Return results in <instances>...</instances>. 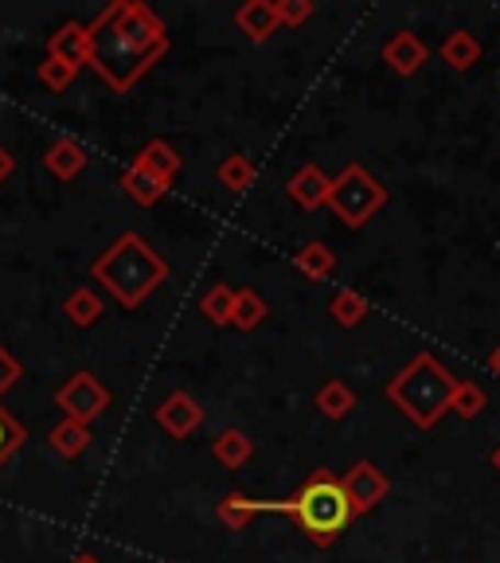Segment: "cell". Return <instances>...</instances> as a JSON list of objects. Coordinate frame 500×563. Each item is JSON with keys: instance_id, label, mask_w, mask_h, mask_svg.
<instances>
[{"instance_id": "6da1fadb", "label": "cell", "mask_w": 500, "mask_h": 563, "mask_svg": "<svg viewBox=\"0 0 500 563\" xmlns=\"http://www.w3.org/2000/svg\"><path fill=\"white\" fill-rule=\"evenodd\" d=\"M90 63L98 79L114 95H130L153 67L168 55V24L145 0H114L87 24Z\"/></svg>"}, {"instance_id": "7a4b0ae2", "label": "cell", "mask_w": 500, "mask_h": 563, "mask_svg": "<svg viewBox=\"0 0 500 563\" xmlns=\"http://www.w3.org/2000/svg\"><path fill=\"white\" fill-rule=\"evenodd\" d=\"M173 278V266L153 251L137 231H125L102 255L90 263V282H98L122 309H141L153 290H160Z\"/></svg>"}, {"instance_id": "3957f363", "label": "cell", "mask_w": 500, "mask_h": 563, "mask_svg": "<svg viewBox=\"0 0 500 563\" xmlns=\"http://www.w3.org/2000/svg\"><path fill=\"white\" fill-rule=\"evenodd\" d=\"M454 387H457V379L449 376L446 364H442L434 352H419L407 368H399L396 376L387 379V399H391V407H399L419 431H431V427L442 422V415L449 411V404H454Z\"/></svg>"}, {"instance_id": "277c9868", "label": "cell", "mask_w": 500, "mask_h": 563, "mask_svg": "<svg viewBox=\"0 0 500 563\" xmlns=\"http://www.w3.org/2000/svg\"><path fill=\"white\" fill-rule=\"evenodd\" d=\"M281 517H293V525L305 532L309 544L329 548L348 532L356 512H352L348 497H344L341 477L333 470H316L293 497L281 501Z\"/></svg>"}, {"instance_id": "5b68a950", "label": "cell", "mask_w": 500, "mask_h": 563, "mask_svg": "<svg viewBox=\"0 0 500 563\" xmlns=\"http://www.w3.org/2000/svg\"><path fill=\"white\" fill-rule=\"evenodd\" d=\"M384 203H387V188L379 185L364 165H344V173L333 176L329 208H333V216L344 223V228L360 231Z\"/></svg>"}, {"instance_id": "8992f818", "label": "cell", "mask_w": 500, "mask_h": 563, "mask_svg": "<svg viewBox=\"0 0 500 563\" xmlns=\"http://www.w3.org/2000/svg\"><path fill=\"white\" fill-rule=\"evenodd\" d=\"M55 404H59L63 419H75V422H82V427H90L98 415L110 411L114 396H110V387H105L95 372H75V376L55 391Z\"/></svg>"}, {"instance_id": "52a82bcc", "label": "cell", "mask_w": 500, "mask_h": 563, "mask_svg": "<svg viewBox=\"0 0 500 563\" xmlns=\"http://www.w3.org/2000/svg\"><path fill=\"white\" fill-rule=\"evenodd\" d=\"M341 489H344V497H348L352 512H356V517H364V512H371L379 501H384L387 493H391V482H387V474L376 466V462L360 457L356 466L344 470Z\"/></svg>"}, {"instance_id": "ba28073f", "label": "cell", "mask_w": 500, "mask_h": 563, "mask_svg": "<svg viewBox=\"0 0 500 563\" xmlns=\"http://www.w3.org/2000/svg\"><path fill=\"white\" fill-rule=\"evenodd\" d=\"M153 419H157V427L168 439L185 442L203 427V407H200V399L188 396V391H168L157 404V411H153Z\"/></svg>"}, {"instance_id": "9c48e42d", "label": "cell", "mask_w": 500, "mask_h": 563, "mask_svg": "<svg viewBox=\"0 0 500 563\" xmlns=\"http://www.w3.org/2000/svg\"><path fill=\"white\" fill-rule=\"evenodd\" d=\"M47 59H59L67 67L82 70L90 63V32L82 20H63L52 35H47Z\"/></svg>"}, {"instance_id": "30bf717a", "label": "cell", "mask_w": 500, "mask_h": 563, "mask_svg": "<svg viewBox=\"0 0 500 563\" xmlns=\"http://www.w3.org/2000/svg\"><path fill=\"white\" fill-rule=\"evenodd\" d=\"M384 63L391 70H396L399 79H411V75H419L422 63L431 59V47L422 44V35L414 32H396V35H387L384 40Z\"/></svg>"}, {"instance_id": "8fae6325", "label": "cell", "mask_w": 500, "mask_h": 563, "mask_svg": "<svg viewBox=\"0 0 500 563\" xmlns=\"http://www.w3.org/2000/svg\"><path fill=\"white\" fill-rule=\"evenodd\" d=\"M235 27L251 40V44H266L281 32L278 24V4L274 0H246L235 9Z\"/></svg>"}, {"instance_id": "7c38bea8", "label": "cell", "mask_w": 500, "mask_h": 563, "mask_svg": "<svg viewBox=\"0 0 500 563\" xmlns=\"http://www.w3.org/2000/svg\"><path fill=\"white\" fill-rule=\"evenodd\" d=\"M329 188H333V176H325V168L301 165L298 173L290 176L286 192H290V200L298 203L301 211H316L329 203Z\"/></svg>"}, {"instance_id": "4fadbf2b", "label": "cell", "mask_w": 500, "mask_h": 563, "mask_svg": "<svg viewBox=\"0 0 500 563\" xmlns=\"http://www.w3.org/2000/svg\"><path fill=\"white\" fill-rule=\"evenodd\" d=\"M90 165V150L79 137H55L44 153V168L55 180H75Z\"/></svg>"}, {"instance_id": "5bb4252c", "label": "cell", "mask_w": 500, "mask_h": 563, "mask_svg": "<svg viewBox=\"0 0 500 563\" xmlns=\"http://www.w3.org/2000/svg\"><path fill=\"white\" fill-rule=\"evenodd\" d=\"M266 512H281V501H255V497H246V493L231 489L227 497L215 505V517H220V525L235 528V532L251 525V520L266 517Z\"/></svg>"}, {"instance_id": "9a60e30c", "label": "cell", "mask_w": 500, "mask_h": 563, "mask_svg": "<svg viewBox=\"0 0 500 563\" xmlns=\"http://www.w3.org/2000/svg\"><path fill=\"white\" fill-rule=\"evenodd\" d=\"M63 313L75 329H95L105 313V301L95 286H75V290L63 298Z\"/></svg>"}, {"instance_id": "2e32d148", "label": "cell", "mask_w": 500, "mask_h": 563, "mask_svg": "<svg viewBox=\"0 0 500 563\" xmlns=\"http://www.w3.org/2000/svg\"><path fill=\"white\" fill-rule=\"evenodd\" d=\"M122 188H125V196H133V200L141 203V208H157V203L168 196L165 180H160V176H153L145 165H137V161H130V165H125Z\"/></svg>"}, {"instance_id": "e0dca14e", "label": "cell", "mask_w": 500, "mask_h": 563, "mask_svg": "<svg viewBox=\"0 0 500 563\" xmlns=\"http://www.w3.org/2000/svg\"><path fill=\"white\" fill-rule=\"evenodd\" d=\"M211 454H215V462H220L223 470H238L255 457V442H251L246 431H238V427H223V431L215 434V442H211Z\"/></svg>"}, {"instance_id": "ac0fdd59", "label": "cell", "mask_w": 500, "mask_h": 563, "mask_svg": "<svg viewBox=\"0 0 500 563\" xmlns=\"http://www.w3.org/2000/svg\"><path fill=\"white\" fill-rule=\"evenodd\" d=\"M438 55H442V63H446L449 70L466 75V70L481 59V40H477L474 32H466V27H457V32H449L446 40H442Z\"/></svg>"}, {"instance_id": "d6986e66", "label": "cell", "mask_w": 500, "mask_h": 563, "mask_svg": "<svg viewBox=\"0 0 500 563\" xmlns=\"http://www.w3.org/2000/svg\"><path fill=\"white\" fill-rule=\"evenodd\" d=\"M133 161H137V165H145V168H149L153 176H160V180H165L168 188H173L176 173H180V168H185V157H180V153H176L165 137H153L149 145H145V150H141Z\"/></svg>"}, {"instance_id": "ffe728a7", "label": "cell", "mask_w": 500, "mask_h": 563, "mask_svg": "<svg viewBox=\"0 0 500 563\" xmlns=\"http://www.w3.org/2000/svg\"><path fill=\"white\" fill-rule=\"evenodd\" d=\"M90 439H95V434H90V427H82V422H75V419L55 422L52 434H47V442H52V450L63 457V462H75L79 454H87Z\"/></svg>"}, {"instance_id": "44dd1931", "label": "cell", "mask_w": 500, "mask_h": 563, "mask_svg": "<svg viewBox=\"0 0 500 563\" xmlns=\"http://www.w3.org/2000/svg\"><path fill=\"white\" fill-rule=\"evenodd\" d=\"M215 180H220L227 192H246V188H255V180H258V168H255V161L246 157V153H227V157L215 165Z\"/></svg>"}, {"instance_id": "7402d4cb", "label": "cell", "mask_w": 500, "mask_h": 563, "mask_svg": "<svg viewBox=\"0 0 500 563\" xmlns=\"http://www.w3.org/2000/svg\"><path fill=\"white\" fill-rule=\"evenodd\" d=\"M266 313H270V306H266L263 294L251 290V286L235 290V309H231V325H235L238 333H255V329L266 321Z\"/></svg>"}, {"instance_id": "603a6c76", "label": "cell", "mask_w": 500, "mask_h": 563, "mask_svg": "<svg viewBox=\"0 0 500 563\" xmlns=\"http://www.w3.org/2000/svg\"><path fill=\"white\" fill-rule=\"evenodd\" d=\"M316 407H321V415L325 419H333V422H341V419H348L352 415V407H356V391H352L344 379H325V384L316 387V399H313Z\"/></svg>"}, {"instance_id": "cb8c5ba5", "label": "cell", "mask_w": 500, "mask_h": 563, "mask_svg": "<svg viewBox=\"0 0 500 563\" xmlns=\"http://www.w3.org/2000/svg\"><path fill=\"white\" fill-rule=\"evenodd\" d=\"M293 266H298L305 278H313V282H325V278H333V271H336V255L329 251V243H321V239H313V243H305L293 255Z\"/></svg>"}, {"instance_id": "d4e9b609", "label": "cell", "mask_w": 500, "mask_h": 563, "mask_svg": "<svg viewBox=\"0 0 500 563\" xmlns=\"http://www.w3.org/2000/svg\"><path fill=\"white\" fill-rule=\"evenodd\" d=\"M231 309H235V290H231L227 282H215L211 290L200 294V313L208 325H231Z\"/></svg>"}, {"instance_id": "484cf974", "label": "cell", "mask_w": 500, "mask_h": 563, "mask_svg": "<svg viewBox=\"0 0 500 563\" xmlns=\"http://www.w3.org/2000/svg\"><path fill=\"white\" fill-rule=\"evenodd\" d=\"M329 313H333L336 325L356 329V325L364 321V317L371 313V306H368V298H364L360 290H341L333 301H329Z\"/></svg>"}, {"instance_id": "4316f807", "label": "cell", "mask_w": 500, "mask_h": 563, "mask_svg": "<svg viewBox=\"0 0 500 563\" xmlns=\"http://www.w3.org/2000/svg\"><path fill=\"white\" fill-rule=\"evenodd\" d=\"M485 407H489V391H485L481 384H474V379H457L449 411H454L457 419H477Z\"/></svg>"}, {"instance_id": "83f0119b", "label": "cell", "mask_w": 500, "mask_h": 563, "mask_svg": "<svg viewBox=\"0 0 500 563\" xmlns=\"http://www.w3.org/2000/svg\"><path fill=\"white\" fill-rule=\"evenodd\" d=\"M75 75H79L75 67H67V63H59V59H47V55H44V63L35 67V79L44 82L52 95H63V90L75 82Z\"/></svg>"}, {"instance_id": "f1b7e54d", "label": "cell", "mask_w": 500, "mask_h": 563, "mask_svg": "<svg viewBox=\"0 0 500 563\" xmlns=\"http://www.w3.org/2000/svg\"><path fill=\"white\" fill-rule=\"evenodd\" d=\"M24 439H27L24 427H20V422L12 419L4 407H0V466H4V462H9L20 446H24Z\"/></svg>"}, {"instance_id": "f546056e", "label": "cell", "mask_w": 500, "mask_h": 563, "mask_svg": "<svg viewBox=\"0 0 500 563\" xmlns=\"http://www.w3.org/2000/svg\"><path fill=\"white\" fill-rule=\"evenodd\" d=\"M274 4H278L281 27H301L305 20H313V12H316L313 0H274Z\"/></svg>"}, {"instance_id": "4dcf8cb0", "label": "cell", "mask_w": 500, "mask_h": 563, "mask_svg": "<svg viewBox=\"0 0 500 563\" xmlns=\"http://www.w3.org/2000/svg\"><path fill=\"white\" fill-rule=\"evenodd\" d=\"M20 376H24V368H20V361H16V356H12L9 349H4V344H0V399L9 396L12 387L20 384Z\"/></svg>"}, {"instance_id": "1f68e13d", "label": "cell", "mask_w": 500, "mask_h": 563, "mask_svg": "<svg viewBox=\"0 0 500 563\" xmlns=\"http://www.w3.org/2000/svg\"><path fill=\"white\" fill-rule=\"evenodd\" d=\"M12 173H16V157L9 153V145H0V185H4Z\"/></svg>"}, {"instance_id": "d6a6232c", "label": "cell", "mask_w": 500, "mask_h": 563, "mask_svg": "<svg viewBox=\"0 0 500 563\" xmlns=\"http://www.w3.org/2000/svg\"><path fill=\"white\" fill-rule=\"evenodd\" d=\"M489 372L492 376H500V341L492 344V352H489Z\"/></svg>"}, {"instance_id": "836d02e7", "label": "cell", "mask_w": 500, "mask_h": 563, "mask_svg": "<svg viewBox=\"0 0 500 563\" xmlns=\"http://www.w3.org/2000/svg\"><path fill=\"white\" fill-rule=\"evenodd\" d=\"M70 563H102V560H98L95 552H79V555H75V560H70Z\"/></svg>"}, {"instance_id": "e575fe53", "label": "cell", "mask_w": 500, "mask_h": 563, "mask_svg": "<svg viewBox=\"0 0 500 563\" xmlns=\"http://www.w3.org/2000/svg\"><path fill=\"white\" fill-rule=\"evenodd\" d=\"M489 462H492V470H497V474H500V442H497V450H492V454H489Z\"/></svg>"}]
</instances>
